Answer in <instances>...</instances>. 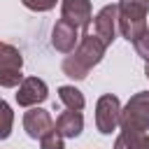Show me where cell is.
<instances>
[{
	"label": "cell",
	"mask_w": 149,
	"mask_h": 149,
	"mask_svg": "<svg viewBox=\"0 0 149 149\" xmlns=\"http://www.w3.org/2000/svg\"><path fill=\"white\" fill-rule=\"evenodd\" d=\"M23 81L21 70H0V86L2 88H16Z\"/></svg>",
	"instance_id": "15"
},
{
	"label": "cell",
	"mask_w": 149,
	"mask_h": 149,
	"mask_svg": "<svg viewBox=\"0 0 149 149\" xmlns=\"http://www.w3.org/2000/svg\"><path fill=\"white\" fill-rule=\"evenodd\" d=\"M58 100L65 105V109H74V112H81L86 105L84 93L74 86H58Z\"/></svg>",
	"instance_id": "11"
},
{
	"label": "cell",
	"mask_w": 149,
	"mask_h": 149,
	"mask_svg": "<svg viewBox=\"0 0 149 149\" xmlns=\"http://www.w3.org/2000/svg\"><path fill=\"white\" fill-rule=\"evenodd\" d=\"M144 74H147V79H149V63L144 65Z\"/></svg>",
	"instance_id": "19"
},
{
	"label": "cell",
	"mask_w": 149,
	"mask_h": 149,
	"mask_svg": "<svg viewBox=\"0 0 149 149\" xmlns=\"http://www.w3.org/2000/svg\"><path fill=\"white\" fill-rule=\"evenodd\" d=\"M49 98V86L40 77H23V81L16 86V102L21 107H37Z\"/></svg>",
	"instance_id": "6"
},
{
	"label": "cell",
	"mask_w": 149,
	"mask_h": 149,
	"mask_svg": "<svg viewBox=\"0 0 149 149\" xmlns=\"http://www.w3.org/2000/svg\"><path fill=\"white\" fill-rule=\"evenodd\" d=\"M21 2H23V7H28L30 12H49V9L56 7L58 0H21Z\"/></svg>",
	"instance_id": "17"
},
{
	"label": "cell",
	"mask_w": 149,
	"mask_h": 149,
	"mask_svg": "<svg viewBox=\"0 0 149 149\" xmlns=\"http://www.w3.org/2000/svg\"><path fill=\"white\" fill-rule=\"evenodd\" d=\"M93 35L105 47H112L119 35V5H105L93 16Z\"/></svg>",
	"instance_id": "5"
},
{
	"label": "cell",
	"mask_w": 149,
	"mask_h": 149,
	"mask_svg": "<svg viewBox=\"0 0 149 149\" xmlns=\"http://www.w3.org/2000/svg\"><path fill=\"white\" fill-rule=\"evenodd\" d=\"M119 126L123 133H147L149 130V91L130 95L126 107H121Z\"/></svg>",
	"instance_id": "3"
},
{
	"label": "cell",
	"mask_w": 149,
	"mask_h": 149,
	"mask_svg": "<svg viewBox=\"0 0 149 149\" xmlns=\"http://www.w3.org/2000/svg\"><path fill=\"white\" fill-rule=\"evenodd\" d=\"M65 137H61L56 130H49L44 137H40V149H65Z\"/></svg>",
	"instance_id": "16"
},
{
	"label": "cell",
	"mask_w": 149,
	"mask_h": 149,
	"mask_svg": "<svg viewBox=\"0 0 149 149\" xmlns=\"http://www.w3.org/2000/svg\"><path fill=\"white\" fill-rule=\"evenodd\" d=\"M23 68V56L16 47L0 42V70H21Z\"/></svg>",
	"instance_id": "12"
},
{
	"label": "cell",
	"mask_w": 149,
	"mask_h": 149,
	"mask_svg": "<svg viewBox=\"0 0 149 149\" xmlns=\"http://www.w3.org/2000/svg\"><path fill=\"white\" fill-rule=\"evenodd\" d=\"M119 33L135 42L140 35H144L147 28V14H149V0H119Z\"/></svg>",
	"instance_id": "2"
},
{
	"label": "cell",
	"mask_w": 149,
	"mask_h": 149,
	"mask_svg": "<svg viewBox=\"0 0 149 149\" xmlns=\"http://www.w3.org/2000/svg\"><path fill=\"white\" fill-rule=\"evenodd\" d=\"M61 19L72 23L77 30H86L93 21L91 0H63L61 2Z\"/></svg>",
	"instance_id": "7"
},
{
	"label": "cell",
	"mask_w": 149,
	"mask_h": 149,
	"mask_svg": "<svg viewBox=\"0 0 149 149\" xmlns=\"http://www.w3.org/2000/svg\"><path fill=\"white\" fill-rule=\"evenodd\" d=\"M133 47H135L137 56H140V58H144V61L149 63V30H147L144 35H140V37L133 42Z\"/></svg>",
	"instance_id": "18"
},
{
	"label": "cell",
	"mask_w": 149,
	"mask_h": 149,
	"mask_svg": "<svg viewBox=\"0 0 149 149\" xmlns=\"http://www.w3.org/2000/svg\"><path fill=\"white\" fill-rule=\"evenodd\" d=\"M114 149H149L147 133H123L114 140Z\"/></svg>",
	"instance_id": "13"
},
{
	"label": "cell",
	"mask_w": 149,
	"mask_h": 149,
	"mask_svg": "<svg viewBox=\"0 0 149 149\" xmlns=\"http://www.w3.org/2000/svg\"><path fill=\"white\" fill-rule=\"evenodd\" d=\"M23 130L28 133V137L40 140L49 130H54V119L42 107H28V112L23 114Z\"/></svg>",
	"instance_id": "8"
},
{
	"label": "cell",
	"mask_w": 149,
	"mask_h": 149,
	"mask_svg": "<svg viewBox=\"0 0 149 149\" xmlns=\"http://www.w3.org/2000/svg\"><path fill=\"white\" fill-rule=\"evenodd\" d=\"M79 44V30L68 23L65 19H58L54 30H51V47L61 54H72Z\"/></svg>",
	"instance_id": "9"
},
{
	"label": "cell",
	"mask_w": 149,
	"mask_h": 149,
	"mask_svg": "<svg viewBox=\"0 0 149 149\" xmlns=\"http://www.w3.org/2000/svg\"><path fill=\"white\" fill-rule=\"evenodd\" d=\"M119 116H121V102L116 95L105 93L98 98L95 102V128L102 135H112L119 126Z\"/></svg>",
	"instance_id": "4"
},
{
	"label": "cell",
	"mask_w": 149,
	"mask_h": 149,
	"mask_svg": "<svg viewBox=\"0 0 149 149\" xmlns=\"http://www.w3.org/2000/svg\"><path fill=\"white\" fill-rule=\"evenodd\" d=\"M105 51H107V47L93 35V33H84L81 37H79V44H77V49L70 54V56H65L63 58V74L65 77H70V79H86L88 77V72L102 61V56H105Z\"/></svg>",
	"instance_id": "1"
},
{
	"label": "cell",
	"mask_w": 149,
	"mask_h": 149,
	"mask_svg": "<svg viewBox=\"0 0 149 149\" xmlns=\"http://www.w3.org/2000/svg\"><path fill=\"white\" fill-rule=\"evenodd\" d=\"M14 128V112L7 100L0 98V140H7Z\"/></svg>",
	"instance_id": "14"
},
{
	"label": "cell",
	"mask_w": 149,
	"mask_h": 149,
	"mask_svg": "<svg viewBox=\"0 0 149 149\" xmlns=\"http://www.w3.org/2000/svg\"><path fill=\"white\" fill-rule=\"evenodd\" d=\"M61 137H79L81 130H84V116L81 112H74V109H65L58 114L56 119V128H54Z\"/></svg>",
	"instance_id": "10"
}]
</instances>
